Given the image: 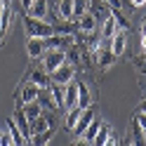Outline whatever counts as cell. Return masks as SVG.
<instances>
[{"label": "cell", "mask_w": 146, "mask_h": 146, "mask_svg": "<svg viewBox=\"0 0 146 146\" xmlns=\"http://www.w3.org/2000/svg\"><path fill=\"white\" fill-rule=\"evenodd\" d=\"M47 3L50 0H33V5L29 7V14L38 17V19H45L47 17Z\"/></svg>", "instance_id": "44dd1931"}, {"label": "cell", "mask_w": 146, "mask_h": 146, "mask_svg": "<svg viewBox=\"0 0 146 146\" xmlns=\"http://www.w3.org/2000/svg\"><path fill=\"white\" fill-rule=\"evenodd\" d=\"M118 31H120V24H118V21H115V17L108 12L104 19L99 21V33H102V38H104V40H111Z\"/></svg>", "instance_id": "277c9868"}, {"label": "cell", "mask_w": 146, "mask_h": 146, "mask_svg": "<svg viewBox=\"0 0 146 146\" xmlns=\"http://www.w3.org/2000/svg\"><path fill=\"white\" fill-rule=\"evenodd\" d=\"M134 123H137V125H139L141 130L146 132V113H144V111H139V113L134 115Z\"/></svg>", "instance_id": "1f68e13d"}, {"label": "cell", "mask_w": 146, "mask_h": 146, "mask_svg": "<svg viewBox=\"0 0 146 146\" xmlns=\"http://www.w3.org/2000/svg\"><path fill=\"white\" fill-rule=\"evenodd\" d=\"M21 108H24V113L29 115L31 120H33V118H38V115H42V106H40L38 99H33V102H24Z\"/></svg>", "instance_id": "ffe728a7"}, {"label": "cell", "mask_w": 146, "mask_h": 146, "mask_svg": "<svg viewBox=\"0 0 146 146\" xmlns=\"http://www.w3.org/2000/svg\"><path fill=\"white\" fill-rule=\"evenodd\" d=\"M38 94H40V87H38V85H35V83H26V85L21 87V104L38 99Z\"/></svg>", "instance_id": "ac0fdd59"}, {"label": "cell", "mask_w": 146, "mask_h": 146, "mask_svg": "<svg viewBox=\"0 0 146 146\" xmlns=\"http://www.w3.org/2000/svg\"><path fill=\"white\" fill-rule=\"evenodd\" d=\"M24 24H26V33H29V38H50L54 33V26L45 19H38V17H33L26 12L24 14Z\"/></svg>", "instance_id": "6da1fadb"}, {"label": "cell", "mask_w": 146, "mask_h": 146, "mask_svg": "<svg viewBox=\"0 0 146 146\" xmlns=\"http://www.w3.org/2000/svg\"><path fill=\"white\" fill-rule=\"evenodd\" d=\"M87 12L92 14L97 21H102V19H104V17H106L108 12H111V10H108V5L104 3V0H90V7H87Z\"/></svg>", "instance_id": "7c38bea8"}, {"label": "cell", "mask_w": 146, "mask_h": 146, "mask_svg": "<svg viewBox=\"0 0 146 146\" xmlns=\"http://www.w3.org/2000/svg\"><path fill=\"white\" fill-rule=\"evenodd\" d=\"M108 134H111V130H108L106 125H102V130L97 132V137H94V141H92V144H97V146H106V141H108Z\"/></svg>", "instance_id": "484cf974"}, {"label": "cell", "mask_w": 146, "mask_h": 146, "mask_svg": "<svg viewBox=\"0 0 146 146\" xmlns=\"http://www.w3.org/2000/svg\"><path fill=\"white\" fill-rule=\"evenodd\" d=\"M141 35H146V19L141 21Z\"/></svg>", "instance_id": "8d00e7d4"}, {"label": "cell", "mask_w": 146, "mask_h": 146, "mask_svg": "<svg viewBox=\"0 0 146 146\" xmlns=\"http://www.w3.org/2000/svg\"><path fill=\"white\" fill-rule=\"evenodd\" d=\"M130 3H132V10H139V7L146 5V0H130Z\"/></svg>", "instance_id": "d6a6232c"}, {"label": "cell", "mask_w": 146, "mask_h": 146, "mask_svg": "<svg viewBox=\"0 0 146 146\" xmlns=\"http://www.w3.org/2000/svg\"><path fill=\"white\" fill-rule=\"evenodd\" d=\"M115 59H118V57L111 52V47H102V50L97 52V61H99V66H102L104 71H106V68H111L113 64H115Z\"/></svg>", "instance_id": "5bb4252c"}, {"label": "cell", "mask_w": 146, "mask_h": 146, "mask_svg": "<svg viewBox=\"0 0 146 146\" xmlns=\"http://www.w3.org/2000/svg\"><path fill=\"white\" fill-rule=\"evenodd\" d=\"M132 132H134V144H141V146H146V132L141 130L137 123H132Z\"/></svg>", "instance_id": "83f0119b"}, {"label": "cell", "mask_w": 146, "mask_h": 146, "mask_svg": "<svg viewBox=\"0 0 146 146\" xmlns=\"http://www.w3.org/2000/svg\"><path fill=\"white\" fill-rule=\"evenodd\" d=\"M54 134V127H50V130H45V132H40V134H33L31 139H29V144H35V146H45L50 141V137Z\"/></svg>", "instance_id": "cb8c5ba5"}, {"label": "cell", "mask_w": 146, "mask_h": 146, "mask_svg": "<svg viewBox=\"0 0 146 146\" xmlns=\"http://www.w3.org/2000/svg\"><path fill=\"white\" fill-rule=\"evenodd\" d=\"M73 21H64L59 26H54V33H61V35H76V26H71Z\"/></svg>", "instance_id": "4316f807"}, {"label": "cell", "mask_w": 146, "mask_h": 146, "mask_svg": "<svg viewBox=\"0 0 146 146\" xmlns=\"http://www.w3.org/2000/svg\"><path fill=\"white\" fill-rule=\"evenodd\" d=\"M38 102H40V106H42V108H50V111H59V104L54 102V94H52V90H50V87H42V90H40Z\"/></svg>", "instance_id": "4fadbf2b"}, {"label": "cell", "mask_w": 146, "mask_h": 146, "mask_svg": "<svg viewBox=\"0 0 146 146\" xmlns=\"http://www.w3.org/2000/svg\"><path fill=\"white\" fill-rule=\"evenodd\" d=\"M73 76H76V68H73V64H66L64 61L59 68H54L50 73V78H52V83H59V85H66L73 80Z\"/></svg>", "instance_id": "3957f363"}, {"label": "cell", "mask_w": 146, "mask_h": 146, "mask_svg": "<svg viewBox=\"0 0 146 146\" xmlns=\"http://www.w3.org/2000/svg\"><path fill=\"white\" fill-rule=\"evenodd\" d=\"M102 125H104V120H97V118H94V120L87 125V130L80 134V139H83V141H87V144H92V141H94V137H97V132L102 130Z\"/></svg>", "instance_id": "2e32d148"}, {"label": "cell", "mask_w": 146, "mask_h": 146, "mask_svg": "<svg viewBox=\"0 0 146 146\" xmlns=\"http://www.w3.org/2000/svg\"><path fill=\"white\" fill-rule=\"evenodd\" d=\"M64 61H66V52H64L61 47L45 50V54H42V68L47 71V73H52L54 68H59Z\"/></svg>", "instance_id": "7a4b0ae2"}, {"label": "cell", "mask_w": 146, "mask_h": 146, "mask_svg": "<svg viewBox=\"0 0 146 146\" xmlns=\"http://www.w3.org/2000/svg\"><path fill=\"white\" fill-rule=\"evenodd\" d=\"M141 50L146 52V35H141Z\"/></svg>", "instance_id": "d590c367"}, {"label": "cell", "mask_w": 146, "mask_h": 146, "mask_svg": "<svg viewBox=\"0 0 146 146\" xmlns=\"http://www.w3.org/2000/svg\"><path fill=\"white\" fill-rule=\"evenodd\" d=\"M78 106V83H66V92H64V108Z\"/></svg>", "instance_id": "8fae6325"}, {"label": "cell", "mask_w": 146, "mask_h": 146, "mask_svg": "<svg viewBox=\"0 0 146 146\" xmlns=\"http://www.w3.org/2000/svg\"><path fill=\"white\" fill-rule=\"evenodd\" d=\"M125 50H127V33H125V29H120V31L111 38V52L120 59L123 54H125Z\"/></svg>", "instance_id": "8992f818"}, {"label": "cell", "mask_w": 146, "mask_h": 146, "mask_svg": "<svg viewBox=\"0 0 146 146\" xmlns=\"http://www.w3.org/2000/svg\"><path fill=\"white\" fill-rule=\"evenodd\" d=\"M134 64H137V71H139V73H146V52L141 54V57H137Z\"/></svg>", "instance_id": "4dcf8cb0"}, {"label": "cell", "mask_w": 146, "mask_h": 146, "mask_svg": "<svg viewBox=\"0 0 146 146\" xmlns=\"http://www.w3.org/2000/svg\"><path fill=\"white\" fill-rule=\"evenodd\" d=\"M111 14L115 17V21L120 24V29H127V19L123 17V10H111Z\"/></svg>", "instance_id": "f546056e"}, {"label": "cell", "mask_w": 146, "mask_h": 146, "mask_svg": "<svg viewBox=\"0 0 146 146\" xmlns=\"http://www.w3.org/2000/svg\"><path fill=\"white\" fill-rule=\"evenodd\" d=\"M139 111H144V113H146V99L141 102V106H139Z\"/></svg>", "instance_id": "74e56055"}, {"label": "cell", "mask_w": 146, "mask_h": 146, "mask_svg": "<svg viewBox=\"0 0 146 146\" xmlns=\"http://www.w3.org/2000/svg\"><path fill=\"white\" fill-rule=\"evenodd\" d=\"M50 127H52V123H50L45 115L33 118V120H31V137H33V134H40V132H45V130H50Z\"/></svg>", "instance_id": "d6986e66"}, {"label": "cell", "mask_w": 146, "mask_h": 146, "mask_svg": "<svg viewBox=\"0 0 146 146\" xmlns=\"http://www.w3.org/2000/svg\"><path fill=\"white\" fill-rule=\"evenodd\" d=\"M29 83H35V85L42 90V87H50V85H52V78H50V73L40 66V68H33V71L29 73Z\"/></svg>", "instance_id": "30bf717a"}, {"label": "cell", "mask_w": 146, "mask_h": 146, "mask_svg": "<svg viewBox=\"0 0 146 146\" xmlns=\"http://www.w3.org/2000/svg\"><path fill=\"white\" fill-rule=\"evenodd\" d=\"M7 130H10V134H12V139H14V146H19V144H26V137L21 134V130L17 127V123H14V118H10L7 120Z\"/></svg>", "instance_id": "603a6c76"}, {"label": "cell", "mask_w": 146, "mask_h": 146, "mask_svg": "<svg viewBox=\"0 0 146 146\" xmlns=\"http://www.w3.org/2000/svg\"><path fill=\"white\" fill-rule=\"evenodd\" d=\"M87 7H90V0H73V21L80 19L87 12Z\"/></svg>", "instance_id": "d4e9b609"}, {"label": "cell", "mask_w": 146, "mask_h": 146, "mask_svg": "<svg viewBox=\"0 0 146 146\" xmlns=\"http://www.w3.org/2000/svg\"><path fill=\"white\" fill-rule=\"evenodd\" d=\"M0 146H14V139H12V134H10V130H0Z\"/></svg>", "instance_id": "f1b7e54d"}, {"label": "cell", "mask_w": 146, "mask_h": 146, "mask_svg": "<svg viewBox=\"0 0 146 146\" xmlns=\"http://www.w3.org/2000/svg\"><path fill=\"white\" fill-rule=\"evenodd\" d=\"M78 106H83V108L92 106V94H90L85 83H78Z\"/></svg>", "instance_id": "7402d4cb"}, {"label": "cell", "mask_w": 146, "mask_h": 146, "mask_svg": "<svg viewBox=\"0 0 146 146\" xmlns=\"http://www.w3.org/2000/svg\"><path fill=\"white\" fill-rule=\"evenodd\" d=\"M76 26H78V29L83 31L85 35H92V33L99 29V21H97V19H94V17L90 14V12H85L83 17H80V19H76Z\"/></svg>", "instance_id": "52a82bcc"}, {"label": "cell", "mask_w": 146, "mask_h": 146, "mask_svg": "<svg viewBox=\"0 0 146 146\" xmlns=\"http://www.w3.org/2000/svg\"><path fill=\"white\" fill-rule=\"evenodd\" d=\"M33 5V0H21V7H24V12H29V7Z\"/></svg>", "instance_id": "e575fe53"}, {"label": "cell", "mask_w": 146, "mask_h": 146, "mask_svg": "<svg viewBox=\"0 0 146 146\" xmlns=\"http://www.w3.org/2000/svg\"><path fill=\"white\" fill-rule=\"evenodd\" d=\"M57 14L61 21H73V0H59Z\"/></svg>", "instance_id": "e0dca14e"}, {"label": "cell", "mask_w": 146, "mask_h": 146, "mask_svg": "<svg viewBox=\"0 0 146 146\" xmlns=\"http://www.w3.org/2000/svg\"><path fill=\"white\" fill-rule=\"evenodd\" d=\"M111 144H118V137L111 132V134H108V141H106V146H111Z\"/></svg>", "instance_id": "836d02e7"}, {"label": "cell", "mask_w": 146, "mask_h": 146, "mask_svg": "<svg viewBox=\"0 0 146 146\" xmlns=\"http://www.w3.org/2000/svg\"><path fill=\"white\" fill-rule=\"evenodd\" d=\"M94 120V111H92V106H87V108H83V113H80V118H78V123H76V127H73V134L76 137H80L85 130H87V125Z\"/></svg>", "instance_id": "ba28073f"}, {"label": "cell", "mask_w": 146, "mask_h": 146, "mask_svg": "<svg viewBox=\"0 0 146 146\" xmlns=\"http://www.w3.org/2000/svg\"><path fill=\"white\" fill-rule=\"evenodd\" d=\"M80 113H83V106H73V108H66V118H64V127H66L68 132H73V127H76Z\"/></svg>", "instance_id": "9a60e30c"}, {"label": "cell", "mask_w": 146, "mask_h": 146, "mask_svg": "<svg viewBox=\"0 0 146 146\" xmlns=\"http://www.w3.org/2000/svg\"><path fill=\"white\" fill-rule=\"evenodd\" d=\"M45 38H29V42H26V52H29L31 59H42L45 54Z\"/></svg>", "instance_id": "9c48e42d"}, {"label": "cell", "mask_w": 146, "mask_h": 146, "mask_svg": "<svg viewBox=\"0 0 146 146\" xmlns=\"http://www.w3.org/2000/svg\"><path fill=\"white\" fill-rule=\"evenodd\" d=\"M12 118H14L17 127L21 130V134L26 137V144H29V139H31V118L24 113V108H21V106L17 108V111H14V115H12Z\"/></svg>", "instance_id": "5b68a950"}]
</instances>
